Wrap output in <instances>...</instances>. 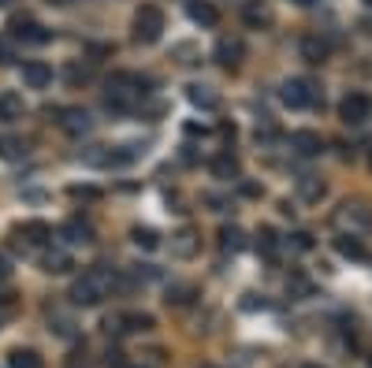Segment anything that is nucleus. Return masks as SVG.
<instances>
[{"mask_svg":"<svg viewBox=\"0 0 372 368\" xmlns=\"http://www.w3.org/2000/svg\"><path fill=\"white\" fill-rule=\"evenodd\" d=\"M116 287H123V283H119L112 272L93 268V272H86L82 279H75L71 301H75V305H82V309H93V305H101V301L108 298V290H116Z\"/></svg>","mask_w":372,"mask_h":368,"instance_id":"nucleus-1","label":"nucleus"},{"mask_svg":"<svg viewBox=\"0 0 372 368\" xmlns=\"http://www.w3.org/2000/svg\"><path fill=\"white\" fill-rule=\"evenodd\" d=\"M146 79L138 74H112L108 79V93H104V108L108 112H134V104L146 97Z\"/></svg>","mask_w":372,"mask_h":368,"instance_id":"nucleus-2","label":"nucleus"},{"mask_svg":"<svg viewBox=\"0 0 372 368\" xmlns=\"http://www.w3.org/2000/svg\"><path fill=\"white\" fill-rule=\"evenodd\" d=\"M164 34V12L157 4H141L134 12V41L138 45H153Z\"/></svg>","mask_w":372,"mask_h":368,"instance_id":"nucleus-3","label":"nucleus"},{"mask_svg":"<svg viewBox=\"0 0 372 368\" xmlns=\"http://www.w3.org/2000/svg\"><path fill=\"white\" fill-rule=\"evenodd\" d=\"M339 115H343V123H350V127L369 123V119H372V97H365V93H346L343 104H339Z\"/></svg>","mask_w":372,"mask_h":368,"instance_id":"nucleus-4","label":"nucleus"},{"mask_svg":"<svg viewBox=\"0 0 372 368\" xmlns=\"http://www.w3.org/2000/svg\"><path fill=\"white\" fill-rule=\"evenodd\" d=\"M283 104L290 108H313L316 104V90L309 79H290L287 86H283Z\"/></svg>","mask_w":372,"mask_h":368,"instance_id":"nucleus-5","label":"nucleus"},{"mask_svg":"<svg viewBox=\"0 0 372 368\" xmlns=\"http://www.w3.org/2000/svg\"><path fill=\"white\" fill-rule=\"evenodd\" d=\"M60 131L79 138V134H90L93 131V115L86 108H60Z\"/></svg>","mask_w":372,"mask_h":368,"instance_id":"nucleus-6","label":"nucleus"},{"mask_svg":"<svg viewBox=\"0 0 372 368\" xmlns=\"http://www.w3.org/2000/svg\"><path fill=\"white\" fill-rule=\"evenodd\" d=\"M198 246H201V238L194 227H179V231L171 234V257H179V261H190V257L198 253Z\"/></svg>","mask_w":372,"mask_h":368,"instance_id":"nucleus-7","label":"nucleus"},{"mask_svg":"<svg viewBox=\"0 0 372 368\" xmlns=\"http://www.w3.org/2000/svg\"><path fill=\"white\" fill-rule=\"evenodd\" d=\"M12 34L19 41H26V45H45V41L52 38L45 26H38L34 19H12Z\"/></svg>","mask_w":372,"mask_h":368,"instance_id":"nucleus-8","label":"nucleus"},{"mask_svg":"<svg viewBox=\"0 0 372 368\" xmlns=\"http://www.w3.org/2000/svg\"><path fill=\"white\" fill-rule=\"evenodd\" d=\"M104 328L108 331H149L153 328V317H149V312H123V317L108 320Z\"/></svg>","mask_w":372,"mask_h":368,"instance_id":"nucleus-9","label":"nucleus"},{"mask_svg":"<svg viewBox=\"0 0 372 368\" xmlns=\"http://www.w3.org/2000/svg\"><path fill=\"white\" fill-rule=\"evenodd\" d=\"M298 52H302V60H309V63H324L327 52H332V45H327L320 34H305L298 41Z\"/></svg>","mask_w":372,"mask_h":368,"instance_id":"nucleus-10","label":"nucleus"},{"mask_svg":"<svg viewBox=\"0 0 372 368\" xmlns=\"http://www.w3.org/2000/svg\"><path fill=\"white\" fill-rule=\"evenodd\" d=\"M290 145H294V153H298V157H320L324 153V142H320V134H316V131H294Z\"/></svg>","mask_w":372,"mask_h":368,"instance_id":"nucleus-11","label":"nucleus"},{"mask_svg":"<svg viewBox=\"0 0 372 368\" xmlns=\"http://www.w3.org/2000/svg\"><path fill=\"white\" fill-rule=\"evenodd\" d=\"M23 82L30 86V90H45V86L52 82V67L41 63V60H30V63H23Z\"/></svg>","mask_w":372,"mask_h":368,"instance_id":"nucleus-12","label":"nucleus"},{"mask_svg":"<svg viewBox=\"0 0 372 368\" xmlns=\"http://www.w3.org/2000/svg\"><path fill=\"white\" fill-rule=\"evenodd\" d=\"M242 56H246V45H242L238 38H224L220 45H216V60H220L224 67H238Z\"/></svg>","mask_w":372,"mask_h":368,"instance_id":"nucleus-13","label":"nucleus"},{"mask_svg":"<svg viewBox=\"0 0 372 368\" xmlns=\"http://www.w3.org/2000/svg\"><path fill=\"white\" fill-rule=\"evenodd\" d=\"M186 97H190V104H194V108H205V112H212V108H220V93H216L212 86H201V82H194L190 90H186Z\"/></svg>","mask_w":372,"mask_h":368,"instance_id":"nucleus-14","label":"nucleus"},{"mask_svg":"<svg viewBox=\"0 0 372 368\" xmlns=\"http://www.w3.org/2000/svg\"><path fill=\"white\" fill-rule=\"evenodd\" d=\"M26 115V101L19 93H0V119H4V123H15V119H23Z\"/></svg>","mask_w":372,"mask_h":368,"instance_id":"nucleus-15","label":"nucleus"},{"mask_svg":"<svg viewBox=\"0 0 372 368\" xmlns=\"http://www.w3.org/2000/svg\"><path fill=\"white\" fill-rule=\"evenodd\" d=\"M242 19H246V26H272V12H268V4H261V0H246L242 4Z\"/></svg>","mask_w":372,"mask_h":368,"instance_id":"nucleus-16","label":"nucleus"},{"mask_svg":"<svg viewBox=\"0 0 372 368\" xmlns=\"http://www.w3.org/2000/svg\"><path fill=\"white\" fill-rule=\"evenodd\" d=\"M60 234L68 238L71 246H86V242H93V227L90 223H82V220H68L60 227Z\"/></svg>","mask_w":372,"mask_h":368,"instance_id":"nucleus-17","label":"nucleus"},{"mask_svg":"<svg viewBox=\"0 0 372 368\" xmlns=\"http://www.w3.org/2000/svg\"><path fill=\"white\" fill-rule=\"evenodd\" d=\"M194 298H198V287H190V283H171L168 287V305L171 309H186V305H194Z\"/></svg>","mask_w":372,"mask_h":368,"instance_id":"nucleus-18","label":"nucleus"},{"mask_svg":"<svg viewBox=\"0 0 372 368\" xmlns=\"http://www.w3.org/2000/svg\"><path fill=\"white\" fill-rule=\"evenodd\" d=\"M324 193H327V186H324L316 175H302V179H298V198H302L305 205H316Z\"/></svg>","mask_w":372,"mask_h":368,"instance_id":"nucleus-19","label":"nucleus"},{"mask_svg":"<svg viewBox=\"0 0 372 368\" xmlns=\"http://www.w3.org/2000/svg\"><path fill=\"white\" fill-rule=\"evenodd\" d=\"M335 250L343 253V257H350V261H365V246H361V238H354V234H339L335 238Z\"/></svg>","mask_w":372,"mask_h":368,"instance_id":"nucleus-20","label":"nucleus"},{"mask_svg":"<svg viewBox=\"0 0 372 368\" xmlns=\"http://www.w3.org/2000/svg\"><path fill=\"white\" fill-rule=\"evenodd\" d=\"M339 220L357 223V227H369V223H372V212H369L361 201H346V205H343V212H339Z\"/></svg>","mask_w":372,"mask_h":368,"instance_id":"nucleus-21","label":"nucleus"},{"mask_svg":"<svg viewBox=\"0 0 372 368\" xmlns=\"http://www.w3.org/2000/svg\"><path fill=\"white\" fill-rule=\"evenodd\" d=\"M190 19L201 26H216L220 23V12H216L212 4H205V0H190Z\"/></svg>","mask_w":372,"mask_h":368,"instance_id":"nucleus-22","label":"nucleus"},{"mask_svg":"<svg viewBox=\"0 0 372 368\" xmlns=\"http://www.w3.org/2000/svg\"><path fill=\"white\" fill-rule=\"evenodd\" d=\"M220 250H224V253H242V250H246L242 227H224V231H220Z\"/></svg>","mask_w":372,"mask_h":368,"instance_id":"nucleus-23","label":"nucleus"},{"mask_svg":"<svg viewBox=\"0 0 372 368\" xmlns=\"http://www.w3.org/2000/svg\"><path fill=\"white\" fill-rule=\"evenodd\" d=\"M19 234H23L30 246H41V242H49V238H52L49 223H41V220H30V223H23V227H19Z\"/></svg>","mask_w":372,"mask_h":368,"instance_id":"nucleus-24","label":"nucleus"},{"mask_svg":"<svg viewBox=\"0 0 372 368\" xmlns=\"http://www.w3.org/2000/svg\"><path fill=\"white\" fill-rule=\"evenodd\" d=\"M41 268H45L49 275H68L71 268H75V261H71L68 253H49L45 261H41Z\"/></svg>","mask_w":372,"mask_h":368,"instance_id":"nucleus-25","label":"nucleus"},{"mask_svg":"<svg viewBox=\"0 0 372 368\" xmlns=\"http://www.w3.org/2000/svg\"><path fill=\"white\" fill-rule=\"evenodd\" d=\"M212 175H216V179H238V160H235L231 153L216 157V160H212Z\"/></svg>","mask_w":372,"mask_h":368,"instance_id":"nucleus-26","label":"nucleus"},{"mask_svg":"<svg viewBox=\"0 0 372 368\" xmlns=\"http://www.w3.org/2000/svg\"><path fill=\"white\" fill-rule=\"evenodd\" d=\"M130 238H134L138 250H157V246H160V234L153 231V227H134V231H130Z\"/></svg>","mask_w":372,"mask_h":368,"instance_id":"nucleus-27","label":"nucleus"},{"mask_svg":"<svg viewBox=\"0 0 372 368\" xmlns=\"http://www.w3.org/2000/svg\"><path fill=\"white\" fill-rule=\"evenodd\" d=\"M0 157H4V160H23V157H26V145L19 142V138L0 134Z\"/></svg>","mask_w":372,"mask_h":368,"instance_id":"nucleus-28","label":"nucleus"},{"mask_svg":"<svg viewBox=\"0 0 372 368\" xmlns=\"http://www.w3.org/2000/svg\"><path fill=\"white\" fill-rule=\"evenodd\" d=\"M8 365H12V368H41V357L34 350H12Z\"/></svg>","mask_w":372,"mask_h":368,"instance_id":"nucleus-29","label":"nucleus"},{"mask_svg":"<svg viewBox=\"0 0 372 368\" xmlns=\"http://www.w3.org/2000/svg\"><path fill=\"white\" fill-rule=\"evenodd\" d=\"M287 290H290V294H298V298H309V294H313V283H309L305 275L294 272V275L287 279Z\"/></svg>","mask_w":372,"mask_h":368,"instance_id":"nucleus-30","label":"nucleus"},{"mask_svg":"<svg viewBox=\"0 0 372 368\" xmlns=\"http://www.w3.org/2000/svg\"><path fill=\"white\" fill-rule=\"evenodd\" d=\"M257 246H261V253H268V257H272V253H276V246H279V242H276V231H272V227H261Z\"/></svg>","mask_w":372,"mask_h":368,"instance_id":"nucleus-31","label":"nucleus"},{"mask_svg":"<svg viewBox=\"0 0 372 368\" xmlns=\"http://www.w3.org/2000/svg\"><path fill=\"white\" fill-rule=\"evenodd\" d=\"M52 323H56V335H63V339H71V335H75V323L68 317H60V312H52Z\"/></svg>","mask_w":372,"mask_h":368,"instance_id":"nucleus-32","label":"nucleus"},{"mask_svg":"<svg viewBox=\"0 0 372 368\" xmlns=\"http://www.w3.org/2000/svg\"><path fill=\"white\" fill-rule=\"evenodd\" d=\"M71 198H79V201H93V198H97V190H93V186H71Z\"/></svg>","mask_w":372,"mask_h":368,"instance_id":"nucleus-33","label":"nucleus"},{"mask_svg":"<svg viewBox=\"0 0 372 368\" xmlns=\"http://www.w3.org/2000/svg\"><path fill=\"white\" fill-rule=\"evenodd\" d=\"M68 79L71 82H86L90 79V67H79V63H75V67H68Z\"/></svg>","mask_w":372,"mask_h":368,"instance_id":"nucleus-34","label":"nucleus"},{"mask_svg":"<svg viewBox=\"0 0 372 368\" xmlns=\"http://www.w3.org/2000/svg\"><path fill=\"white\" fill-rule=\"evenodd\" d=\"M294 250H313V234L298 231V234H294Z\"/></svg>","mask_w":372,"mask_h":368,"instance_id":"nucleus-35","label":"nucleus"},{"mask_svg":"<svg viewBox=\"0 0 372 368\" xmlns=\"http://www.w3.org/2000/svg\"><path fill=\"white\" fill-rule=\"evenodd\" d=\"M8 275H12V261H8V257L4 253H0V283H4V279Z\"/></svg>","mask_w":372,"mask_h":368,"instance_id":"nucleus-36","label":"nucleus"},{"mask_svg":"<svg viewBox=\"0 0 372 368\" xmlns=\"http://www.w3.org/2000/svg\"><path fill=\"white\" fill-rule=\"evenodd\" d=\"M0 63H12V52H8L4 41H0Z\"/></svg>","mask_w":372,"mask_h":368,"instance_id":"nucleus-37","label":"nucleus"},{"mask_svg":"<svg viewBox=\"0 0 372 368\" xmlns=\"http://www.w3.org/2000/svg\"><path fill=\"white\" fill-rule=\"evenodd\" d=\"M49 4H60L63 8V4H75V0H49Z\"/></svg>","mask_w":372,"mask_h":368,"instance_id":"nucleus-38","label":"nucleus"},{"mask_svg":"<svg viewBox=\"0 0 372 368\" xmlns=\"http://www.w3.org/2000/svg\"><path fill=\"white\" fill-rule=\"evenodd\" d=\"M298 4H305V8H309V4H316V0H298Z\"/></svg>","mask_w":372,"mask_h":368,"instance_id":"nucleus-39","label":"nucleus"},{"mask_svg":"<svg viewBox=\"0 0 372 368\" xmlns=\"http://www.w3.org/2000/svg\"><path fill=\"white\" fill-rule=\"evenodd\" d=\"M123 368H149V365H123Z\"/></svg>","mask_w":372,"mask_h":368,"instance_id":"nucleus-40","label":"nucleus"},{"mask_svg":"<svg viewBox=\"0 0 372 368\" xmlns=\"http://www.w3.org/2000/svg\"><path fill=\"white\" fill-rule=\"evenodd\" d=\"M305 368H324V365H305Z\"/></svg>","mask_w":372,"mask_h":368,"instance_id":"nucleus-41","label":"nucleus"},{"mask_svg":"<svg viewBox=\"0 0 372 368\" xmlns=\"http://www.w3.org/2000/svg\"><path fill=\"white\" fill-rule=\"evenodd\" d=\"M0 4H8V0H0Z\"/></svg>","mask_w":372,"mask_h":368,"instance_id":"nucleus-42","label":"nucleus"}]
</instances>
